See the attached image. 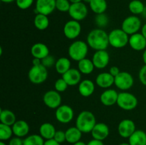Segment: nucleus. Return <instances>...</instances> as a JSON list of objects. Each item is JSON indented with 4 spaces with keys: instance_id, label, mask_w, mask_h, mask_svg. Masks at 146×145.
<instances>
[{
    "instance_id": "obj_51",
    "label": "nucleus",
    "mask_w": 146,
    "mask_h": 145,
    "mask_svg": "<svg viewBox=\"0 0 146 145\" xmlns=\"http://www.w3.org/2000/svg\"><path fill=\"white\" fill-rule=\"evenodd\" d=\"M91 0H82L83 2H84V3H88V4H89V3L91 2Z\"/></svg>"
},
{
    "instance_id": "obj_53",
    "label": "nucleus",
    "mask_w": 146,
    "mask_h": 145,
    "mask_svg": "<svg viewBox=\"0 0 146 145\" xmlns=\"http://www.w3.org/2000/svg\"><path fill=\"white\" fill-rule=\"evenodd\" d=\"M119 145H131L129 143H125V142H123V143L120 144Z\"/></svg>"
},
{
    "instance_id": "obj_46",
    "label": "nucleus",
    "mask_w": 146,
    "mask_h": 145,
    "mask_svg": "<svg viewBox=\"0 0 146 145\" xmlns=\"http://www.w3.org/2000/svg\"><path fill=\"white\" fill-rule=\"evenodd\" d=\"M141 34L143 35V36L146 38V24H144L141 28Z\"/></svg>"
},
{
    "instance_id": "obj_39",
    "label": "nucleus",
    "mask_w": 146,
    "mask_h": 145,
    "mask_svg": "<svg viewBox=\"0 0 146 145\" xmlns=\"http://www.w3.org/2000/svg\"><path fill=\"white\" fill-rule=\"evenodd\" d=\"M56 62V61L55 60L54 56L51 55H48V56H46V58H44V59L41 60V63L46 67V68H50L52 65H55Z\"/></svg>"
},
{
    "instance_id": "obj_3",
    "label": "nucleus",
    "mask_w": 146,
    "mask_h": 145,
    "mask_svg": "<svg viewBox=\"0 0 146 145\" xmlns=\"http://www.w3.org/2000/svg\"><path fill=\"white\" fill-rule=\"evenodd\" d=\"M88 52V45L83 41H76L69 45L68 49V55L75 61H80L86 58Z\"/></svg>"
},
{
    "instance_id": "obj_23",
    "label": "nucleus",
    "mask_w": 146,
    "mask_h": 145,
    "mask_svg": "<svg viewBox=\"0 0 146 145\" xmlns=\"http://www.w3.org/2000/svg\"><path fill=\"white\" fill-rule=\"evenodd\" d=\"M95 90V84L91 80H84L78 84V92L83 97L88 98L93 95Z\"/></svg>"
},
{
    "instance_id": "obj_14",
    "label": "nucleus",
    "mask_w": 146,
    "mask_h": 145,
    "mask_svg": "<svg viewBox=\"0 0 146 145\" xmlns=\"http://www.w3.org/2000/svg\"><path fill=\"white\" fill-rule=\"evenodd\" d=\"M136 130L135 122L129 119H123L118 126V132L123 138H129Z\"/></svg>"
},
{
    "instance_id": "obj_9",
    "label": "nucleus",
    "mask_w": 146,
    "mask_h": 145,
    "mask_svg": "<svg viewBox=\"0 0 146 145\" xmlns=\"http://www.w3.org/2000/svg\"><path fill=\"white\" fill-rule=\"evenodd\" d=\"M68 14L72 19L78 21H82L88 15V8L85 3L83 1L71 4L68 11Z\"/></svg>"
},
{
    "instance_id": "obj_44",
    "label": "nucleus",
    "mask_w": 146,
    "mask_h": 145,
    "mask_svg": "<svg viewBox=\"0 0 146 145\" xmlns=\"http://www.w3.org/2000/svg\"><path fill=\"white\" fill-rule=\"evenodd\" d=\"M87 145H104L103 141L98 140V139H93L90 140L89 142L87 143Z\"/></svg>"
},
{
    "instance_id": "obj_30",
    "label": "nucleus",
    "mask_w": 146,
    "mask_h": 145,
    "mask_svg": "<svg viewBox=\"0 0 146 145\" xmlns=\"http://www.w3.org/2000/svg\"><path fill=\"white\" fill-rule=\"evenodd\" d=\"M89 6L93 12L96 14H100L105 13L108 7V4L106 0H91Z\"/></svg>"
},
{
    "instance_id": "obj_4",
    "label": "nucleus",
    "mask_w": 146,
    "mask_h": 145,
    "mask_svg": "<svg viewBox=\"0 0 146 145\" xmlns=\"http://www.w3.org/2000/svg\"><path fill=\"white\" fill-rule=\"evenodd\" d=\"M122 28H115L108 34L109 45L115 48L125 47L129 41V36Z\"/></svg>"
},
{
    "instance_id": "obj_27",
    "label": "nucleus",
    "mask_w": 146,
    "mask_h": 145,
    "mask_svg": "<svg viewBox=\"0 0 146 145\" xmlns=\"http://www.w3.org/2000/svg\"><path fill=\"white\" fill-rule=\"evenodd\" d=\"M0 121H1V123L12 127V125L17 122L15 114L9 109H1L0 110Z\"/></svg>"
},
{
    "instance_id": "obj_24",
    "label": "nucleus",
    "mask_w": 146,
    "mask_h": 145,
    "mask_svg": "<svg viewBox=\"0 0 146 145\" xmlns=\"http://www.w3.org/2000/svg\"><path fill=\"white\" fill-rule=\"evenodd\" d=\"M56 132V130L55 127L49 122L43 123L39 127L40 135L46 140L54 139Z\"/></svg>"
},
{
    "instance_id": "obj_6",
    "label": "nucleus",
    "mask_w": 146,
    "mask_h": 145,
    "mask_svg": "<svg viewBox=\"0 0 146 145\" xmlns=\"http://www.w3.org/2000/svg\"><path fill=\"white\" fill-rule=\"evenodd\" d=\"M138 101L133 94L128 92H121L118 93L117 105L122 109L126 111L133 110L136 108Z\"/></svg>"
},
{
    "instance_id": "obj_45",
    "label": "nucleus",
    "mask_w": 146,
    "mask_h": 145,
    "mask_svg": "<svg viewBox=\"0 0 146 145\" xmlns=\"http://www.w3.org/2000/svg\"><path fill=\"white\" fill-rule=\"evenodd\" d=\"M44 145H61V144H59L58 142H57L55 139H48V140H46L44 142Z\"/></svg>"
},
{
    "instance_id": "obj_19",
    "label": "nucleus",
    "mask_w": 146,
    "mask_h": 145,
    "mask_svg": "<svg viewBox=\"0 0 146 145\" xmlns=\"http://www.w3.org/2000/svg\"><path fill=\"white\" fill-rule=\"evenodd\" d=\"M62 78L66 82L68 86H74L81 82V72L78 71V69L71 68L62 75Z\"/></svg>"
},
{
    "instance_id": "obj_36",
    "label": "nucleus",
    "mask_w": 146,
    "mask_h": 145,
    "mask_svg": "<svg viewBox=\"0 0 146 145\" xmlns=\"http://www.w3.org/2000/svg\"><path fill=\"white\" fill-rule=\"evenodd\" d=\"M71 4L68 0H56V9L61 12H68Z\"/></svg>"
},
{
    "instance_id": "obj_26",
    "label": "nucleus",
    "mask_w": 146,
    "mask_h": 145,
    "mask_svg": "<svg viewBox=\"0 0 146 145\" xmlns=\"http://www.w3.org/2000/svg\"><path fill=\"white\" fill-rule=\"evenodd\" d=\"M128 143L131 145H146V133L141 129H136L128 138Z\"/></svg>"
},
{
    "instance_id": "obj_37",
    "label": "nucleus",
    "mask_w": 146,
    "mask_h": 145,
    "mask_svg": "<svg viewBox=\"0 0 146 145\" xmlns=\"http://www.w3.org/2000/svg\"><path fill=\"white\" fill-rule=\"evenodd\" d=\"M68 86V84L66 83V82L64 80L63 78L58 79L56 81L55 83H54L55 90H56L58 92H63L64 91H66V90L67 89Z\"/></svg>"
},
{
    "instance_id": "obj_12",
    "label": "nucleus",
    "mask_w": 146,
    "mask_h": 145,
    "mask_svg": "<svg viewBox=\"0 0 146 145\" xmlns=\"http://www.w3.org/2000/svg\"><path fill=\"white\" fill-rule=\"evenodd\" d=\"M61 95L55 90L47 91L43 97V102L50 109H57L61 105Z\"/></svg>"
},
{
    "instance_id": "obj_29",
    "label": "nucleus",
    "mask_w": 146,
    "mask_h": 145,
    "mask_svg": "<svg viewBox=\"0 0 146 145\" xmlns=\"http://www.w3.org/2000/svg\"><path fill=\"white\" fill-rule=\"evenodd\" d=\"M71 61L68 58H66V57H61V58H58L56 62V71L58 73L64 75L66 72L71 69Z\"/></svg>"
},
{
    "instance_id": "obj_40",
    "label": "nucleus",
    "mask_w": 146,
    "mask_h": 145,
    "mask_svg": "<svg viewBox=\"0 0 146 145\" xmlns=\"http://www.w3.org/2000/svg\"><path fill=\"white\" fill-rule=\"evenodd\" d=\"M54 139H55L59 144L66 142V132L62 130H57L55 135H54Z\"/></svg>"
},
{
    "instance_id": "obj_13",
    "label": "nucleus",
    "mask_w": 146,
    "mask_h": 145,
    "mask_svg": "<svg viewBox=\"0 0 146 145\" xmlns=\"http://www.w3.org/2000/svg\"><path fill=\"white\" fill-rule=\"evenodd\" d=\"M56 0H36L35 11L37 14L48 16L56 9Z\"/></svg>"
},
{
    "instance_id": "obj_54",
    "label": "nucleus",
    "mask_w": 146,
    "mask_h": 145,
    "mask_svg": "<svg viewBox=\"0 0 146 145\" xmlns=\"http://www.w3.org/2000/svg\"><path fill=\"white\" fill-rule=\"evenodd\" d=\"M145 94H146V92H145Z\"/></svg>"
},
{
    "instance_id": "obj_15",
    "label": "nucleus",
    "mask_w": 146,
    "mask_h": 145,
    "mask_svg": "<svg viewBox=\"0 0 146 145\" xmlns=\"http://www.w3.org/2000/svg\"><path fill=\"white\" fill-rule=\"evenodd\" d=\"M110 55L106 50L96 51L94 53L92 61L97 69H104L109 63Z\"/></svg>"
},
{
    "instance_id": "obj_52",
    "label": "nucleus",
    "mask_w": 146,
    "mask_h": 145,
    "mask_svg": "<svg viewBox=\"0 0 146 145\" xmlns=\"http://www.w3.org/2000/svg\"><path fill=\"white\" fill-rule=\"evenodd\" d=\"M0 145H7L5 142H4V141H1L0 142Z\"/></svg>"
},
{
    "instance_id": "obj_21",
    "label": "nucleus",
    "mask_w": 146,
    "mask_h": 145,
    "mask_svg": "<svg viewBox=\"0 0 146 145\" xmlns=\"http://www.w3.org/2000/svg\"><path fill=\"white\" fill-rule=\"evenodd\" d=\"M31 54L34 58L42 60L49 55V49L46 44L36 43L31 46Z\"/></svg>"
},
{
    "instance_id": "obj_50",
    "label": "nucleus",
    "mask_w": 146,
    "mask_h": 145,
    "mask_svg": "<svg viewBox=\"0 0 146 145\" xmlns=\"http://www.w3.org/2000/svg\"><path fill=\"white\" fill-rule=\"evenodd\" d=\"M1 1H2V2H4V3H7V4H9V3H11V2H13V1H16V0H1Z\"/></svg>"
},
{
    "instance_id": "obj_34",
    "label": "nucleus",
    "mask_w": 146,
    "mask_h": 145,
    "mask_svg": "<svg viewBox=\"0 0 146 145\" xmlns=\"http://www.w3.org/2000/svg\"><path fill=\"white\" fill-rule=\"evenodd\" d=\"M13 134L14 133H13L12 127L2 123L0 124V140H9L11 139Z\"/></svg>"
},
{
    "instance_id": "obj_17",
    "label": "nucleus",
    "mask_w": 146,
    "mask_h": 145,
    "mask_svg": "<svg viewBox=\"0 0 146 145\" xmlns=\"http://www.w3.org/2000/svg\"><path fill=\"white\" fill-rule=\"evenodd\" d=\"M91 133L94 139L104 141L109 135L110 129L106 124L98 122L95 125Z\"/></svg>"
},
{
    "instance_id": "obj_38",
    "label": "nucleus",
    "mask_w": 146,
    "mask_h": 145,
    "mask_svg": "<svg viewBox=\"0 0 146 145\" xmlns=\"http://www.w3.org/2000/svg\"><path fill=\"white\" fill-rule=\"evenodd\" d=\"M34 0H16L17 6L20 9L25 10L32 6Z\"/></svg>"
},
{
    "instance_id": "obj_25",
    "label": "nucleus",
    "mask_w": 146,
    "mask_h": 145,
    "mask_svg": "<svg viewBox=\"0 0 146 145\" xmlns=\"http://www.w3.org/2000/svg\"><path fill=\"white\" fill-rule=\"evenodd\" d=\"M65 132L66 142L68 143L74 144L81 141L83 133L76 127H69L68 129H67V130Z\"/></svg>"
},
{
    "instance_id": "obj_16",
    "label": "nucleus",
    "mask_w": 146,
    "mask_h": 145,
    "mask_svg": "<svg viewBox=\"0 0 146 145\" xmlns=\"http://www.w3.org/2000/svg\"><path fill=\"white\" fill-rule=\"evenodd\" d=\"M128 44L134 51H141L146 48V38L141 33H136L130 36Z\"/></svg>"
},
{
    "instance_id": "obj_28",
    "label": "nucleus",
    "mask_w": 146,
    "mask_h": 145,
    "mask_svg": "<svg viewBox=\"0 0 146 145\" xmlns=\"http://www.w3.org/2000/svg\"><path fill=\"white\" fill-rule=\"evenodd\" d=\"M94 68H95V66H94L92 60L86 58L78 62V69L82 74L89 75L92 73Z\"/></svg>"
},
{
    "instance_id": "obj_7",
    "label": "nucleus",
    "mask_w": 146,
    "mask_h": 145,
    "mask_svg": "<svg viewBox=\"0 0 146 145\" xmlns=\"http://www.w3.org/2000/svg\"><path fill=\"white\" fill-rule=\"evenodd\" d=\"M141 28V21L135 15L129 16L126 17L122 22L121 28L128 35L131 36L138 33Z\"/></svg>"
},
{
    "instance_id": "obj_18",
    "label": "nucleus",
    "mask_w": 146,
    "mask_h": 145,
    "mask_svg": "<svg viewBox=\"0 0 146 145\" xmlns=\"http://www.w3.org/2000/svg\"><path fill=\"white\" fill-rule=\"evenodd\" d=\"M118 93L113 89H108L101 93L100 101L105 106H112L117 103Z\"/></svg>"
},
{
    "instance_id": "obj_20",
    "label": "nucleus",
    "mask_w": 146,
    "mask_h": 145,
    "mask_svg": "<svg viewBox=\"0 0 146 145\" xmlns=\"http://www.w3.org/2000/svg\"><path fill=\"white\" fill-rule=\"evenodd\" d=\"M115 82V77L110 72H101L97 75L96 78V83L98 87L104 89H108L112 86Z\"/></svg>"
},
{
    "instance_id": "obj_32",
    "label": "nucleus",
    "mask_w": 146,
    "mask_h": 145,
    "mask_svg": "<svg viewBox=\"0 0 146 145\" xmlns=\"http://www.w3.org/2000/svg\"><path fill=\"white\" fill-rule=\"evenodd\" d=\"M145 9V5L141 0H132L128 4V9L133 15L143 14Z\"/></svg>"
},
{
    "instance_id": "obj_10",
    "label": "nucleus",
    "mask_w": 146,
    "mask_h": 145,
    "mask_svg": "<svg viewBox=\"0 0 146 145\" xmlns=\"http://www.w3.org/2000/svg\"><path fill=\"white\" fill-rule=\"evenodd\" d=\"M56 109V110L55 112V116L58 122L63 124H67L71 122L74 119V109L69 105H61Z\"/></svg>"
},
{
    "instance_id": "obj_49",
    "label": "nucleus",
    "mask_w": 146,
    "mask_h": 145,
    "mask_svg": "<svg viewBox=\"0 0 146 145\" xmlns=\"http://www.w3.org/2000/svg\"><path fill=\"white\" fill-rule=\"evenodd\" d=\"M68 1L71 2V4H75V3L81 2V1H82V0H68Z\"/></svg>"
},
{
    "instance_id": "obj_47",
    "label": "nucleus",
    "mask_w": 146,
    "mask_h": 145,
    "mask_svg": "<svg viewBox=\"0 0 146 145\" xmlns=\"http://www.w3.org/2000/svg\"><path fill=\"white\" fill-rule=\"evenodd\" d=\"M143 63L145 65H146V49L144 50L143 53Z\"/></svg>"
},
{
    "instance_id": "obj_42",
    "label": "nucleus",
    "mask_w": 146,
    "mask_h": 145,
    "mask_svg": "<svg viewBox=\"0 0 146 145\" xmlns=\"http://www.w3.org/2000/svg\"><path fill=\"white\" fill-rule=\"evenodd\" d=\"M8 145H24V139L21 137L15 136L9 139Z\"/></svg>"
},
{
    "instance_id": "obj_35",
    "label": "nucleus",
    "mask_w": 146,
    "mask_h": 145,
    "mask_svg": "<svg viewBox=\"0 0 146 145\" xmlns=\"http://www.w3.org/2000/svg\"><path fill=\"white\" fill-rule=\"evenodd\" d=\"M108 22H109V19H108V17L107 16L105 13L96 14V16L95 23L99 27V28H102L106 26Z\"/></svg>"
},
{
    "instance_id": "obj_43",
    "label": "nucleus",
    "mask_w": 146,
    "mask_h": 145,
    "mask_svg": "<svg viewBox=\"0 0 146 145\" xmlns=\"http://www.w3.org/2000/svg\"><path fill=\"white\" fill-rule=\"evenodd\" d=\"M120 69L118 68V67L117 66H112L109 70V72L113 75V77L117 76L118 74L120 73Z\"/></svg>"
},
{
    "instance_id": "obj_11",
    "label": "nucleus",
    "mask_w": 146,
    "mask_h": 145,
    "mask_svg": "<svg viewBox=\"0 0 146 145\" xmlns=\"http://www.w3.org/2000/svg\"><path fill=\"white\" fill-rule=\"evenodd\" d=\"M81 32V25L79 21L70 20L67 21L64 27V36L68 39H75L79 36Z\"/></svg>"
},
{
    "instance_id": "obj_8",
    "label": "nucleus",
    "mask_w": 146,
    "mask_h": 145,
    "mask_svg": "<svg viewBox=\"0 0 146 145\" xmlns=\"http://www.w3.org/2000/svg\"><path fill=\"white\" fill-rule=\"evenodd\" d=\"M115 86L121 90H128L131 89L134 84L133 77L131 73L125 71H121L117 76L115 77Z\"/></svg>"
},
{
    "instance_id": "obj_41",
    "label": "nucleus",
    "mask_w": 146,
    "mask_h": 145,
    "mask_svg": "<svg viewBox=\"0 0 146 145\" xmlns=\"http://www.w3.org/2000/svg\"><path fill=\"white\" fill-rule=\"evenodd\" d=\"M139 80L143 85L146 86V65H144L142 68H141L138 74Z\"/></svg>"
},
{
    "instance_id": "obj_2",
    "label": "nucleus",
    "mask_w": 146,
    "mask_h": 145,
    "mask_svg": "<svg viewBox=\"0 0 146 145\" xmlns=\"http://www.w3.org/2000/svg\"><path fill=\"white\" fill-rule=\"evenodd\" d=\"M95 115L91 111L84 110L78 114L76 120V127L82 133H90L96 125Z\"/></svg>"
},
{
    "instance_id": "obj_1",
    "label": "nucleus",
    "mask_w": 146,
    "mask_h": 145,
    "mask_svg": "<svg viewBox=\"0 0 146 145\" xmlns=\"http://www.w3.org/2000/svg\"><path fill=\"white\" fill-rule=\"evenodd\" d=\"M87 44L94 50H106L109 45L108 34L103 28H95L88 33L87 36Z\"/></svg>"
},
{
    "instance_id": "obj_5",
    "label": "nucleus",
    "mask_w": 146,
    "mask_h": 145,
    "mask_svg": "<svg viewBox=\"0 0 146 145\" xmlns=\"http://www.w3.org/2000/svg\"><path fill=\"white\" fill-rule=\"evenodd\" d=\"M28 78L30 82L35 85H39L46 80L48 78V71L42 63L32 65L28 72Z\"/></svg>"
},
{
    "instance_id": "obj_22",
    "label": "nucleus",
    "mask_w": 146,
    "mask_h": 145,
    "mask_svg": "<svg viewBox=\"0 0 146 145\" xmlns=\"http://www.w3.org/2000/svg\"><path fill=\"white\" fill-rule=\"evenodd\" d=\"M13 133L18 137H24L29 132V125L24 120H17L12 125Z\"/></svg>"
},
{
    "instance_id": "obj_33",
    "label": "nucleus",
    "mask_w": 146,
    "mask_h": 145,
    "mask_svg": "<svg viewBox=\"0 0 146 145\" xmlns=\"http://www.w3.org/2000/svg\"><path fill=\"white\" fill-rule=\"evenodd\" d=\"M44 139L40 134H31L24 139V145H44Z\"/></svg>"
},
{
    "instance_id": "obj_31",
    "label": "nucleus",
    "mask_w": 146,
    "mask_h": 145,
    "mask_svg": "<svg viewBox=\"0 0 146 145\" xmlns=\"http://www.w3.org/2000/svg\"><path fill=\"white\" fill-rule=\"evenodd\" d=\"M34 24L36 28L40 31L46 29L49 26V19L48 16L44 14H37L34 17Z\"/></svg>"
},
{
    "instance_id": "obj_48",
    "label": "nucleus",
    "mask_w": 146,
    "mask_h": 145,
    "mask_svg": "<svg viewBox=\"0 0 146 145\" xmlns=\"http://www.w3.org/2000/svg\"><path fill=\"white\" fill-rule=\"evenodd\" d=\"M73 145H87V144H86L85 142H82V141H79V142H76V143L74 144Z\"/></svg>"
}]
</instances>
